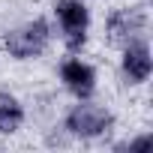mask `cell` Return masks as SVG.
Returning a JSON list of instances; mask_svg holds the SVG:
<instances>
[{
	"mask_svg": "<svg viewBox=\"0 0 153 153\" xmlns=\"http://www.w3.org/2000/svg\"><path fill=\"white\" fill-rule=\"evenodd\" d=\"M153 72V57H150V45L147 39H135V42H126L123 45V54H120V75L129 87H138L150 78Z\"/></svg>",
	"mask_w": 153,
	"mask_h": 153,
	"instance_id": "6",
	"label": "cell"
},
{
	"mask_svg": "<svg viewBox=\"0 0 153 153\" xmlns=\"http://www.w3.org/2000/svg\"><path fill=\"white\" fill-rule=\"evenodd\" d=\"M24 105L15 93L0 90V135H12L24 126Z\"/></svg>",
	"mask_w": 153,
	"mask_h": 153,
	"instance_id": "7",
	"label": "cell"
},
{
	"mask_svg": "<svg viewBox=\"0 0 153 153\" xmlns=\"http://www.w3.org/2000/svg\"><path fill=\"white\" fill-rule=\"evenodd\" d=\"M147 33V12L141 6H120L105 18V39L111 45H126L135 39H144Z\"/></svg>",
	"mask_w": 153,
	"mask_h": 153,
	"instance_id": "4",
	"label": "cell"
},
{
	"mask_svg": "<svg viewBox=\"0 0 153 153\" xmlns=\"http://www.w3.org/2000/svg\"><path fill=\"white\" fill-rule=\"evenodd\" d=\"M63 129L72 138H81V141H99L114 129V114L90 99H78V105H72L63 117Z\"/></svg>",
	"mask_w": 153,
	"mask_h": 153,
	"instance_id": "1",
	"label": "cell"
},
{
	"mask_svg": "<svg viewBox=\"0 0 153 153\" xmlns=\"http://www.w3.org/2000/svg\"><path fill=\"white\" fill-rule=\"evenodd\" d=\"M120 150H150V135L144 132V135H138V138H132V141H126V144H120Z\"/></svg>",
	"mask_w": 153,
	"mask_h": 153,
	"instance_id": "8",
	"label": "cell"
},
{
	"mask_svg": "<svg viewBox=\"0 0 153 153\" xmlns=\"http://www.w3.org/2000/svg\"><path fill=\"white\" fill-rule=\"evenodd\" d=\"M54 18L66 51L78 54L90 36V9L84 6V0H54Z\"/></svg>",
	"mask_w": 153,
	"mask_h": 153,
	"instance_id": "3",
	"label": "cell"
},
{
	"mask_svg": "<svg viewBox=\"0 0 153 153\" xmlns=\"http://www.w3.org/2000/svg\"><path fill=\"white\" fill-rule=\"evenodd\" d=\"M60 75V84L75 96V99H90L96 93V69L81 60V57H66L57 69Z\"/></svg>",
	"mask_w": 153,
	"mask_h": 153,
	"instance_id": "5",
	"label": "cell"
},
{
	"mask_svg": "<svg viewBox=\"0 0 153 153\" xmlns=\"http://www.w3.org/2000/svg\"><path fill=\"white\" fill-rule=\"evenodd\" d=\"M51 24L45 18H30L18 27H12L3 36V48L9 57L15 60H36L39 54H45V48L51 45Z\"/></svg>",
	"mask_w": 153,
	"mask_h": 153,
	"instance_id": "2",
	"label": "cell"
}]
</instances>
